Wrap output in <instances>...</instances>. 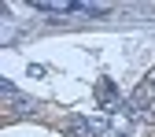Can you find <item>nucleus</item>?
<instances>
[{
    "label": "nucleus",
    "instance_id": "1",
    "mask_svg": "<svg viewBox=\"0 0 155 137\" xmlns=\"http://www.w3.org/2000/svg\"><path fill=\"white\" fill-rule=\"evenodd\" d=\"M96 104H100L107 115L126 111V100H122V93L114 89V82H111V78H100V82H96Z\"/></svg>",
    "mask_w": 155,
    "mask_h": 137
},
{
    "label": "nucleus",
    "instance_id": "2",
    "mask_svg": "<svg viewBox=\"0 0 155 137\" xmlns=\"http://www.w3.org/2000/svg\"><path fill=\"white\" fill-rule=\"evenodd\" d=\"M63 130H67L70 137H92V130H89V119H85V115H70V119L63 122Z\"/></svg>",
    "mask_w": 155,
    "mask_h": 137
},
{
    "label": "nucleus",
    "instance_id": "3",
    "mask_svg": "<svg viewBox=\"0 0 155 137\" xmlns=\"http://www.w3.org/2000/svg\"><path fill=\"white\" fill-rule=\"evenodd\" d=\"M74 11H78V15H107L104 4H74Z\"/></svg>",
    "mask_w": 155,
    "mask_h": 137
},
{
    "label": "nucleus",
    "instance_id": "4",
    "mask_svg": "<svg viewBox=\"0 0 155 137\" xmlns=\"http://www.w3.org/2000/svg\"><path fill=\"white\" fill-rule=\"evenodd\" d=\"M148 85H151V89H155V70H151V74H148Z\"/></svg>",
    "mask_w": 155,
    "mask_h": 137
},
{
    "label": "nucleus",
    "instance_id": "5",
    "mask_svg": "<svg viewBox=\"0 0 155 137\" xmlns=\"http://www.w3.org/2000/svg\"><path fill=\"white\" fill-rule=\"evenodd\" d=\"M111 137H129V133H111Z\"/></svg>",
    "mask_w": 155,
    "mask_h": 137
}]
</instances>
